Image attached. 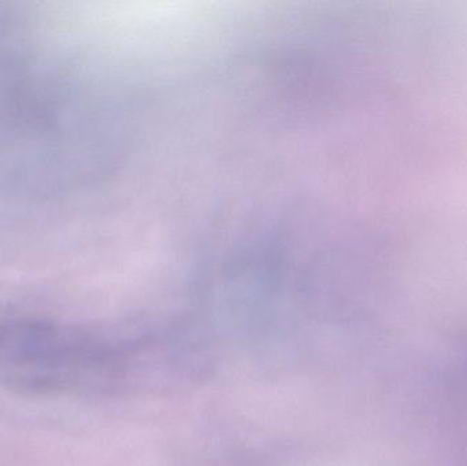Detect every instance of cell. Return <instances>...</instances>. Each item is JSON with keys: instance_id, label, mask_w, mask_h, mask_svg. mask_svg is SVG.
<instances>
[{"instance_id": "6da1fadb", "label": "cell", "mask_w": 467, "mask_h": 466, "mask_svg": "<svg viewBox=\"0 0 467 466\" xmlns=\"http://www.w3.org/2000/svg\"><path fill=\"white\" fill-rule=\"evenodd\" d=\"M302 36H306V32L301 33V35H299V38H298V36H296V51H298L299 43H301ZM304 44H305V41H302L301 47H304ZM305 51H306V44H305ZM294 67H296V60H294ZM293 76H294V70H293ZM291 82H293V78H291ZM290 90H291V87H290ZM288 98H290V95H288ZM287 107H288V103H287ZM285 115H287V111H285ZM283 130H285V128H283ZM282 139H283V134H282ZM280 145H282V142H280ZM279 153H280V150H279Z\"/></svg>"}, {"instance_id": "7a4b0ae2", "label": "cell", "mask_w": 467, "mask_h": 466, "mask_svg": "<svg viewBox=\"0 0 467 466\" xmlns=\"http://www.w3.org/2000/svg\"><path fill=\"white\" fill-rule=\"evenodd\" d=\"M150 74H152V67H150ZM152 87H153V77H152ZM153 98H155V89H153ZM155 109H156V100H155ZM156 117H158V109H156ZM158 125H159V118H158ZM159 133H161V126H159ZM161 145H163V141H161ZM163 152H164V147H163ZM164 159H166V153H164ZM167 164V161H166ZM167 171H169V166H167ZM169 175H174V170H170Z\"/></svg>"}]
</instances>
